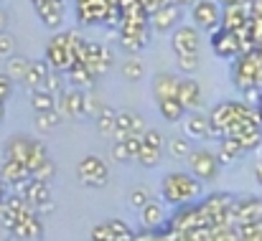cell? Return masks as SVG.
I'll return each instance as SVG.
<instances>
[{
	"instance_id": "6da1fadb",
	"label": "cell",
	"mask_w": 262,
	"mask_h": 241,
	"mask_svg": "<svg viewBox=\"0 0 262 241\" xmlns=\"http://www.w3.org/2000/svg\"><path fill=\"white\" fill-rule=\"evenodd\" d=\"M163 188V198L171 203V206H183V203H191L201 196L204 185L201 180L188 170V173H168L161 183Z\"/></svg>"
},
{
	"instance_id": "7a4b0ae2",
	"label": "cell",
	"mask_w": 262,
	"mask_h": 241,
	"mask_svg": "<svg viewBox=\"0 0 262 241\" xmlns=\"http://www.w3.org/2000/svg\"><path fill=\"white\" fill-rule=\"evenodd\" d=\"M232 81L239 91H247L252 86H262V56L260 51L239 54L232 64Z\"/></svg>"
},
{
	"instance_id": "3957f363",
	"label": "cell",
	"mask_w": 262,
	"mask_h": 241,
	"mask_svg": "<svg viewBox=\"0 0 262 241\" xmlns=\"http://www.w3.org/2000/svg\"><path fill=\"white\" fill-rule=\"evenodd\" d=\"M3 158H13V160L26 162V165L31 167V173H33L36 167H41L43 162L49 160V150H46L43 142H38V140H33V137H20V135H18V137H13V140L5 145Z\"/></svg>"
},
{
	"instance_id": "277c9868",
	"label": "cell",
	"mask_w": 262,
	"mask_h": 241,
	"mask_svg": "<svg viewBox=\"0 0 262 241\" xmlns=\"http://www.w3.org/2000/svg\"><path fill=\"white\" fill-rule=\"evenodd\" d=\"M46 61L54 71H69L77 61H74V51L69 46V31L56 33L49 46H46Z\"/></svg>"
},
{
	"instance_id": "5b68a950",
	"label": "cell",
	"mask_w": 262,
	"mask_h": 241,
	"mask_svg": "<svg viewBox=\"0 0 262 241\" xmlns=\"http://www.w3.org/2000/svg\"><path fill=\"white\" fill-rule=\"evenodd\" d=\"M199 226H209L211 229V216L209 211L204 208V203H191V206H181L178 213L171 219V226L173 231H191V229H199Z\"/></svg>"
},
{
	"instance_id": "8992f818",
	"label": "cell",
	"mask_w": 262,
	"mask_h": 241,
	"mask_svg": "<svg viewBox=\"0 0 262 241\" xmlns=\"http://www.w3.org/2000/svg\"><path fill=\"white\" fill-rule=\"evenodd\" d=\"M115 5L110 0H77L74 3V13H77V20L82 26H99V23H107L110 15H112Z\"/></svg>"
},
{
	"instance_id": "52a82bcc",
	"label": "cell",
	"mask_w": 262,
	"mask_h": 241,
	"mask_svg": "<svg viewBox=\"0 0 262 241\" xmlns=\"http://www.w3.org/2000/svg\"><path fill=\"white\" fill-rule=\"evenodd\" d=\"M15 188H18V193H20L36 211H46V213L54 211V203H51V183H41V180L31 178V180H26V183H20V185H15Z\"/></svg>"
},
{
	"instance_id": "ba28073f",
	"label": "cell",
	"mask_w": 262,
	"mask_h": 241,
	"mask_svg": "<svg viewBox=\"0 0 262 241\" xmlns=\"http://www.w3.org/2000/svg\"><path fill=\"white\" fill-rule=\"evenodd\" d=\"M191 18L199 28L214 33L216 28H222V5L216 0H196L191 8Z\"/></svg>"
},
{
	"instance_id": "9c48e42d",
	"label": "cell",
	"mask_w": 262,
	"mask_h": 241,
	"mask_svg": "<svg viewBox=\"0 0 262 241\" xmlns=\"http://www.w3.org/2000/svg\"><path fill=\"white\" fill-rule=\"evenodd\" d=\"M82 64L87 66L97 79H99V77L115 64V54H112L110 49H104L102 43H97V41H87V46H84V56H82Z\"/></svg>"
},
{
	"instance_id": "30bf717a",
	"label": "cell",
	"mask_w": 262,
	"mask_h": 241,
	"mask_svg": "<svg viewBox=\"0 0 262 241\" xmlns=\"http://www.w3.org/2000/svg\"><path fill=\"white\" fill-rule=\"evenodd\" d=\"M186 160H188V170H191L201 183H204V180H214L216 173H219V165H222L214 153H209V150H204V148L191 150V155H188Z\"/></svg>"
},
{
	"instance_id": "8fae6325",
	"label": "cell",
	"mask_w": 262,
	"mask_h": 241,
	"mask_svg": "<svg viewBox=\"0 0 262 241\" xmlns=\"http://www.w3.org/2000/svg\"><path fill=\"white\" fill-rule=\"evenodd\" d=\"M211 49L219 59H227V61H234L239 54H242V38L239 33L234 31H227V28H216L211 33Z\"/></svg>"
},
{
	"instance_id": "7c38bea8",
	"label": "cell",
	"mask_w": 262,
	"mask_h": 241,
	"mask_svg": "<svg viewBox=\"0 0 262 241\" xmlns=\"http://www.w3.org/2000/svg\"><path fill=\"white\" fill-rule=\"evenodd\" d=\"M77 175H79V180L89 185V188H102L104 183H107V178H110V170H107V165L102 158H97V155H87L84 160L77 165Z\"/></svg>"
},
{
	"instance_id": "4fadbf2b",
	"label": "cell",
	"mask_w": 262,
	"mask_h": 241,
	"mask_svg": "<svg viewBox=\"0 0 262 241\" xmlns=\"http://www.w3.org/2000/svg\"><path fill=\"white\" fill-rule=\"evenodd\" d=\"M181 18H183V8L176 5V3H166L163 8H158L156 13H150V28L158 31V33H168V31L178 28Z\"/></svg>"
},
{
	"instance_id": "5bb4252c",
	"label": "cell",
	"mask_w": 262,
	"mask_h": 241,
	"mask_svg": "<svg viewBox=\"0 0 262 241\" xmlns=\"http://www.w3.org/2000/svg\"><path fill=\"white\" fill-rule=\"evenodd\" d=\"M199 43H201V36H199V28H193V26H178L171 33V46H173L176 56L178 54H199Z\"/></svg>"
},
{
	"instance_id": "9a60e30c",
	"label": "cell",
	"mask_w": 262,
	"mask_h": 241,
	"mask_svg": "<svg viewBox=\"0 0 262 241\" xmlns=\"http://www.w3.org/2000/svg\"><path fill=\"white\" fill-rule=\"evenodd\" d=\"M31 3L43 26L59 28L64 23V0H31Z\"/></svg>"
},
{
	"instance_id": "2e32d148",
	"label": "cell",
	"mask_w": 262,
	"mask_h": 241,
	"mask_svg": "<svg viewBox=\"0 0 262 241\" xmlns=\"http://www.w3.org/2000/svg\"><path fill=\"white\" fill-rule=\"evenodd\" d=\"M250 5H229V8H222V28L227 31H234V33H242L247 26H250Z\"/></svg>"
},
{
	"instance_id": "e0dca14e",
	"label": "cell",
	"mask_w": 262,
	"mask_h": 241,
	"mask_svg": "<svg viewBox=\"0 0 262 241\" xmlns=\"http://www.w3.org/2000/svg\"><path fill=\"white\" fill-rule=\"evenodd\" d=\"M0 175H3L5 183H10V185H20V183H26V180L33 178V173H31V167H28L26 162L13 160V158H3Z\"/></svg>"
},
{
	"instance_id": "ac0fdd59",
	"label": "cell",
	"mask_w": 262,
	"mask_h": 241,
	"mask_svg": "<svg viewBox=\"0 0 262 241\" xmlns=\"http://www.w3.org/2000/svg\"><path fill=\"white\" fill-rule=\"evenodd\" d=\"M178 84H181V79L176 74H168V71L156 74L153 77V97H156V102L178 97Z\"/></svg>"
},
{
	"instance_id": "d6986e66",
	"label": "cell",
	"mask_w": 262,
	"mask_h": 241,
	"mask_svg": "<svg viewBox=\"0 0 262 241\" xmlns=\"http://www.w3.org/2000/svg\"><path fill=\"white\" fill-rule=\"evenodd\" d=\"M140 224L143 229L148 231H156L166 224V206L158 203V201H148L143 208H140Z\"/></svg>"
},
{
	"instance_id": "ffe728a7",
	"label": "cell",
	"mask_w": 262,
	"mask_h": 241,
	"mask_svg": "<svg viewBox=\"0 0 262 241\" xmlns=\"http://www.w3.org/2000/svg\"><path fill=\"white\" fill-rule=\"evenodd\" d=\"M61 112L69 117H84L87 114V94L82 89L61 94Z\"/></svg>"
},
{
	"instance_id": "44dd1931",
	"label": "cell",
	"mask_w": 262,
	"mask_h": 241,
	"mask_svg": "<svg viewBox=\"0 0 262 241\" xmlns=\"http://www.w3.org/2000/svg\"><path fill=\"white\" fill-rule=\"evenodd\" d=\"M18 239H33V236H38L41 234V224H38V216H36V208H31V211H26L20 219H18V224L10 229Z\"/></svg>"
},
{
	"instance_id": "7402d4cb",
	"label": "cell",
	"mask_w": 262,
	"mask_h": 241,
	"mask_svg": "<svg viewBox=\"0 0 262 241\" xmlns=\"http://www.w3.org/2000/svg\"><path fill=\"white\" fill-rule=\"evenodd\" d=\"M186 109H196V107H201V89H199V84L193 79H181L178 84V97H176Z\"/></svg>"
},
{
	"instance_id": "603a6c76",
	"label": "cell",
	"mask_w": 262,
	"mask_h": 241,
	"mask_svg": "<svg viewBox=\"0 0 262 241\" xmlns=\"http://www.w3.org/2000/svg\"><path fill=\"white\" fill-rule=\"evenodd\" d=\"M186 130V137L188 140H206L209 137V130H211V119L204 117V114H191L183 125Z\"/></svg>"
},
{
	"instance_id": "cb8c5ba5",
	"label": "cell",
	"mask_w": 262,
	"mask_h": 241,
	"mask_svg": "<svg viewBox=\"0 0 262 241\" xmlns=\"http://www.w3.org/2000/svg\"><path fill=\"white\" fill-rule=\"evenodd\" d=\"M51 74V66H49V61H31V69H28V74H26V86L28 89H41L43 84H46V77Z\"/></svg>"
},
{
	"instance_id": "d4e9b609",
	"label": "cell",
	"mask_w": 262,
	"mask_h": 241,
	"mask_svg": "<svg viewBox=\"0 0 262 241\" xmlns=\"http://www.w3.org/2000/svg\"><path fill=\"white\" fill-rule=\"evenodd\" d=\"M148 38H150V28H148V31H138V33H122V31H120V46H122L127 54H140V51L145 49Z\"/></svg>"
},
{
	"instance_id": "484cf974",
	"label": "cell",
	"mask_w": 262,
	"mask_h": 241,
	"mask_svg": "<svg viewBox=\"0 0 262 241\" xmlns=\"http://www.w3.org/2000/svg\"><path fill=\"white\" fill-rule=\"evenodd\" d=\"M232 203H234L232 196H227V193H211V196L204 201V208L209 211V216H211V221H214V216L227 213V211L232 208Z\"/></svg>"
},
{
	"instance_id": "4316f807",
	"label": "cell",
	"mask_w": 262,
	"mask_h": 241,
	"mask_svg": "<svg viewBox=\"0 0 262 241\" xmlns=\"http://www.w3.org/2000/svg\"><path fill=\"white\" fill-rule=\"evenodd\" d=\"M115 130H117V109H112L110 104H102V109L97 114V132L107 137Z\"/></svg>"
},
{
	"instance_id": "83f0119b",
	"label": "cell",
	"mask_w": 262,
	"mask_h": 241,
	"mask_svg": "<svg viewBox=\"0 0 262 241\" xmlns=\"http://www.w3.org/2000/svg\"><path fill=\"white\" fill-rule=\"evenodd\" d=\"M117 127L120 130H127L130 135H143L145 132V122L135 112H117Z\"/></svg>"
},
{
	"instance_id": "f1b7e54d",
	"label": "cell",
	"mask_w": 262,
	"mask_h": 241,
	"mask_svg": "<svg viewBox=\"0 0 262 241\" xmlns=\"http://www.w3.org/2000/svg\"><path fill=\"white\" fill-rule=\"evenodd\" d=\"M158 109H161L163 119H168V122H181L183 114H186V107H183L176 97L173 99H163V102H158Z\"/></svg>"
},
{
	"instance_id": "f546056e",
	"label": "cell",
	"mask_w": 262,
	"mask_h": 241,
	"mask_svg": "<svg viewBox=\"0 0 262 241\" xmlns=\"http://www.w3.org/2000/svg\"><path fill=\"white\" fill-rule=\"evenodd\" d=\"M31 104H33V109H36V112L56 109V99H54V94H51V91H46V89H33V94H31Z\"/></svg>"
},
{
	"instance_id": "4dcf8cb0",
	"label": "cell",
	"mask_w": 262,
	"mask_h": 241,
	"mask_svg": "<svg viewBox=\"0 0 262 241\" xmlns=\"http://www.w3.org/2000/svg\"><path fill=\"white\" fill-rule=\"evenodd\" d=\"M67 77H69L72 84H77V86H92V84L97 81V77L89 71L84 64H74V66L67 71Z\"/></svg>"
},
{
	"instance_id": "1f68e13d",
	"label": "cell",
	"mask_w": 262,
	"mask_h": 241,
	"mask_svg": "<svg viewBox=\"0 0 262 241\" xmlns=\"http://www.w3.org/2000/svg\"><path fill=\"white\" fill-rule=\"evenodd\" d=\"M28 69H31V61L28 59H23V56H10L8 59V77L10 79L23 81L26 74H28Z\"/></svg>"
},
{
	"instance_id": "d6a6232c",
	"label": "cell",
	"mask_w": 262,
	"mask_h": 241,
	"mask_svg": "<svg viewBox=\"0 0 262 241\" xmlns=\"http://www.w3.org/2000/svg\"><path fill=\"white\" fill-rule=\"evenodd\" d=\"M161 158H163V148H153V145H145V142H143L140 155H138V162H140V165L156 167V165L161 162Z\"/></svg>"
},
{
	"instance_id": "836d02e7",
	"label": "cell",
	"mask_w": 262,
	"mask_h": 241,
	"mask_svg": "<svg viewBox=\"0 0 262 241\" xmlns=\"http://www.w3.org/2000/svg\"><path fill=\"white\" fill-rule=\"evenodd\" d=\"M59 122H61V114H59L56 109H49V112H36V127H38V130H54Z\"/></svg>"
},
{
	"instance_id": "e575fe53",
	"label": "cell",
	"mask_w": 262,
	"mask_h": 241,
	"mask_svg": "<svg viewBox=\"0 0 262 241\" xmlns=\"http://www.w3.org/2000/svg\"><path fill=\"white\" fill-rule=\"evenodd\" d=\"M107 226L112 229V234H115V236H117L120 241H135V236H138V234H135V231H133V229L125 224V221H120V219H112V221H107Z\"/></svg>"
},
{
	"instance_id": "d590c367",
	"label": "cell",
	"mask_w": 262,
	"mask_h": 241,
	"mask_svg": "<svg viewBox=\"0 0 262 241\" xmlns=\"http://www.w3.org/2000/svg\"><path fill=\"white\" fill-rule=\"evenodd\" d=\"M168 153H171L173 158H188V155H191L188 137H171V140H168Z\"/></svg>"
},
{
	"instance_id": "8d00e7d4",
	"label": "cell",
	"mask_w": 262,
	"mask_h": 241,
	"mask_svg": "<svg viewBox=\"0 0 262 241\" xmlns=\"http://www.w3.org/2000/svg\"><path fill=\"white\" fill-rule=\"evenodd\" d=\"M122 77L127 81L143 79V61H140V59H127V61L122 64Z\"/></svg>"
},
{
	"instance_id": "74e56055",
	"label": "cell",
	"mask_w": 262,
	"mask_h": 241,
	"mask_svg": "<svg viewBox=\"0 0 262 241\" xmlns=\"http://www.w3.org/2000/svg\"><path fill=\"white\" fill-rule=\"evenodd\" d=\"M33 178L41 180V183H51L56 178V165H54V160H46L41 167H36L33 170Z\"/></svg>"
},
{
	"instance_id": "f35d334b",
	"label": "cell",
	"mask_w": 262,
	"mask_h": 241,
	"mask_svg": "<svg viewBox=\"0 0 262 241\" xmlns=\"http://www.w3.org/2000/svg\"><path fill=\"white\" fill-rule=\"evenodd\" d=\"M178 69L186 74H193L199 69V54H178Z\"/></svg>"
},
{
	"instance_id": "ab89813d",
	"label": "cell",
	"mask_w": 262,
	"mask_h": 241,
	"mask_svg": "<svg viewBox=\"0 0 262 241\" xmlns=\"http://www.w3.org/2000/svg\"><path fill=\"white\" fill-rule=\"evenodd\" d=\"M89 236H92V241H120L117 236H115V234H112V229H110L107 224H99V226H94Z\"/></svg>"
},
{
	"instance_id": "60d3db41",
	"label": "cell",
	"mask_w": 262,
	"mask_h": 241,
	"mask_svg": "<svg viewBox=\"0 0 262 241\" xmlns=\"http://www.w3.org/2000/svg\"><path fill=\"white\" fill-rule=\"evenodd\" d=\"M15 51V38L10 33H0V59H10Z\"/></svg>"
},
{
	"instance_id": "b9f144b4",
	"label": "cell",
	"mask_w": 262,
	"mask_h": 241,
	"mask_svg": "<svg viewBox=\"0 0 262 241\" xmlns=\"http://www.w3.org/2000/svg\"><path fill=\"white\" fill-rule=\"evenodd\" d=\"M143 142L145 145H153V148H163L166 142H163V135L158 132V130H145L143 132Z\"/></svg>"
},
{
	"instance_id": "7bdbcfd3",
	"label": "cell",
	"mask_w": 262,
	"mask_h": 241,
	"mask_svg": "<svg viewBox=\"0 0 262 241\" xmlns=\"http://www.w3.org/2000/svg\"><path fill=\"white\" fill-rule=\"evenodd\" d=\"M148 201H150V198H148V193H145L143 188H135V190L130 193V206H135V208H143Z\"/></svg>"
},
{
	"instance_id": "ee69618b",
	"label": "cell",
	"mask_w": 262,
	"mask_h": 241,
	"mask_svg": "<svg viewBox=\"0 0 262 241\" xmlns=\"http://www.w3.org/2000/svg\"><path fill=\"white\" fill-rule=\"evenodd\" d=\"M112 158H115L117 162H127L130 160L127 145H125V142H115V145H112Z\"/></svg>"
},
{
	"instance_id": "f6af8a7d",
	"label": "cell",
	"mask_w": 262,
	"mask_h": 241,
	"mask_svg": "<svg viewBox=\"0 0 262 241\" xmlns=\"http://www.w3.org/2000/svg\"><path fill=\"white\" fill-rule=\"evenodd\" d=\"M41 89H46V91H51V94H56V91L61 89V79H59V74H54V71H51V74L46 77V84H43Z\"/></svg>"
},
{
	"instance_id": "bcb514c9",
	"label": "cell",
	"mask_w": 262,
	"mask_h": 241,
	"mask_svg": "<svg viewBox=\"0 0 262 241\" xmlns=\"http://www.w3.org/2000/svg\"><path fill=\"white\" fill-rule=\"evenodd\" d=\"M10 94V77H0V102H5Z\"/></svg>"
},
{
	"instance_id": "7dc6e473",
	"label": "cell",
	"mask_w": 262,
	"mask_h": 241,
	"mask_svg": "<svg viewBox=\"0 0 262 241\" xmlns=\"http://www.w3.org/2000/svg\"><path fill=\"white\" fill-rule=\"evenodd\" d=\"M99 102H97V97H87V114H99Z\"/></svg>"
},
{
	"instance_id": "c3c4849f",
	"label": "cell",
	"mask_w": 262,
	"mask_h": 241,
	"mask_svg": "<svg viewBox=\"0 0 262 241\" xmlns=\"http://www.w3.org/2000/svg\"><path fill=\"white\" fill-rule=\"evenodd\" d=\"M250 13L252 18H262V0H250Z\"/></svg>"
},
{
	"instance_id": "681fc988",
	"label": "cell",
	"mask_w": 262,
	"mask_h": 241,
	"mask_svg": "<svg viewBox=\"0 0 262 241\" xmlns=\"http://www.w3.org/2000/svg\"><path fill=\"white\" fill-rule=\"evenodd\" d=\"M222 8H229V5H250V0H216Z\"/></svg>"
},
{
	"instance_id": "f907efd6",
	"label": "cell",
	"mask_w": 262,
	"mask_h": 241,
	"mask_svg": "<svg viewBox=\"0 0 262 241\" xmlns=\"http://www.w3.org/2000/svg\"><path fill=\"white\" fill-rule=\"evenodd\" d=\"M115 8H120V10H125L127 5H133V3H138V0H110Z\"/></svg>"
},
{
	"instance_id": "816d5d0a",
	"label": "cell",
	"mask_w": 262,
	"mask_h": 241,
	"mask_svg": "<svg viewBox=\"0 0 262 241\" xmlns=\"http://www.w3.org/2000/svg\"><path fill=\"white\" fill-rule=\"evenodd\" d=\"M5 23H8V13H5V10H0V33L5 31Z\"/></svg>"
},
{
	"instance_id": "f5cc1de1",
	"label": "cell",
	"mask_w": 262,
	"mask_h": 241,
	"mask_svg": "<svg viewBox=\"0 0 262 241\" xmlns=\"http://www.w3.org/2000/svg\"><path fill=\"white\" fill-rule=\"evenodd\" d=\"M5 201V178L0 175V203Z\"/></svg>"
},
{
	"instance_id": "db71d44e",
	"label": "cell",
	"mask_w": 262,
	"mask_h": 241,
	"mask_svg": "<svg viewBox=\"0 0 262 241\" xmlns=\"http://www.w3.org/2000/svg\"><path fill=\"white\" fill-rule=\"evenodd\" d=\"M255 175H257V180H260V185H262V162H257V167H255Z\"/></svg>"
},
{
	"instance_id": "11a10c76",
	"label": "cell",
	"mask_w": 262,
	"mask_h": 241,
	"mask_svg": "<svg viewBox=\"0 0 262 241\" xmlns=\"http://www.w3.org/2000/svg\"><path fill=\"white\" fill-rule=\"evenodd\" d=\"M171 3H176V5H181V8H183V5H188V3H196V0H171Z\"/></svg>"
},
{
	"instance_id": "9f6ffc18",
	"label": "cell",
	"mask_w": 262,
	"mask_h": 241,
	"mask_svg": "<svg viewBox=\"0 0 262 241\" xmlns=\"http://www.w3.org/2000/svg\"><path fill=\"white\" fill-rule=\"evenodd\" d=\"M257 117H260V122H262V99H260V104H257Z\"/></svg>"
},
{
	"instance_id": "6f0895ef",
	"label": "cell",
	"mask_w": 262,
	"mask_h": 241,
	"mask_svg": "<svg viewBox=\"0 0 262 241\" xmlns=\"http://www.w3.org/2000/svg\"><path fill=\"white\" fill-rule=\"evenodd\" d=\"M0 117H3V102H0Z\"/></svg>"
},
{
	"instance_id": "680465c9",
	"label": "cell",
	"mask_w": 262,
	"mask_h": 241,
	"mask_svg": "<svg viewBox=\"0 0 262 241\" xmlns=\"http://www.w3.org/2000/svg\"><path fill=\"white\" fill-rule=\"evenodd\" d=\"M260 162H262V148H260Z\"/></svg>"
}]
</instances>
